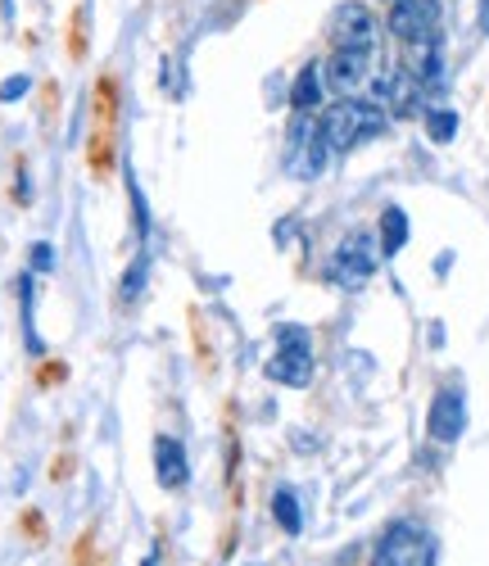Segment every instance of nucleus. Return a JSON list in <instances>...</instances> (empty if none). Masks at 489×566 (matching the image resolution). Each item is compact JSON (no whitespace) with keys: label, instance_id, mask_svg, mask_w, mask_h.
Here are the masks:
<instances>
[{"label":"nucleus","instance_id":"nucleus-15","mask_svg":"<svg viewBox=\"0 0 489 566\" xmlns=\"http://www.w3.org/2000/svg\"><path fill=\"white\" fill-rule=\"evenodd\" d=\"M453 127H458L453 114H426V132H430L435 145H449L453 141Z\"/></svg>","mask_w":489,"mask_h":566},{"label":"nucleus","instance_id":"nucleus-17","mask_svg":"<svg viewBox=\"0 0 489 566\" xmlns=\"http://www.w3.org/2000/svg\"><path fill=\"white\" fill-rule=\"evenodd\" d=\"M18 526H23V535H33L37 544L46 539V522H41V512H37V507H28V512H23V517H18Z\"/></svg>","mask_w":489,"mask_h":566},{"label":"nucleus","instance_id":"nucleus-7","mask_svg":"<svg viewBox=\"0 0 489 566\" xmlns=\"http://www.w3.org/2000/svg\"><path fill=\"white\" fill-rule=\"evenodd\" d=\"M462 430H467V395L462 385H440L426 413V435L435 445H453Z\"/></svg>","mask_w":489,"mask_h":566},{"label":"nucleus","instance_id":"nucleus-18","mask_svg":"<svg viewBox=\"0 0 489 566\" xmlns=\"http://www.w3.org/2000/svg\"><path fill=\"white\" fill-rule=\"evenodd\" d=\"M55 105H60V82H46V87H41V118H46V123L55 118Z\"/></svg>","mask_w":489,"mask_h":566},{"label":"nucleus","instance_id":"nucleus-21","mask_svg":"<svg viewBox=\"0 0 489 566\" xmlns=\"http://www.w3.org/2000/svg\"><path fill=\"white\" fill-rule=\"evenodd\" d=\"M33 254H37V268H50V245H37Z\"/></svg>","mask_w":489,"mask_h":566},{"label":"nucleus","instance_id":"nucleus-2","mask_svg":"<svg viewBox=\"0 0 489 566\" xmlns=\"http://www.w3.org/2000/svg\"><path fill=\"white\" fill-rule=\"evenodd\" d=\"M318 127H322L326 145L345 154V150H358L363 141L381 137L385 132V114L376 105H368V100H340V105H331L318 118Z\"/></svg>","mask_w":489,"mask_h":566},{"label":"nucleus","instance_id":"nucleus-13","mask_svg":"<svg viewBox=\"0 0 489 566\" xmlns=\"http://www.w3.org/2000/svg\"><path fill=\"white\" fill-rule=\"evenodd\" d=\"M403 241H408V218H403V209H385V214H381V254L390 259V254L403 249Z\"/></svg>","mask_w":489,"mask_h":566},{"label":"nucleus","instance_id":"nucleus-11","mask_svg":"<svg viewBox=\"0 0 489 566\" xmlns=\"http://www.w3.org/2000/svg\"><path fill=\"white\" fill-rule=\"evenodd\" d=\"M322 64H308L299 77H295V87H291V110L295 114H313L322 105Z\"/></svg>","mask_w":489,"mask_h":566},{"label":"nucleus","instance_id":"nucleus-5","mask_svg":"<svg viewBox=\"0 0 489 566\" xmlns=\"http://www.w3.org/2000/svg\"><path fill=\"white\" fill-rule=\"evenodd\" d=\"M385 28L399 46L440 37V0H395L390 14H385Z\"/></svg>","mask_w":489,"mask_h":566},{"label":"nucleus","instance_id":"nucleus-6","mask_svg":"<svg viewBox=\"0 0 489 566\" xmlns=\"http://www.w3.org/2000/svg\"><path fill=\"white\" fill-rule=\"evenodd\" d=\"M331 50H376V14L368 0H345V5L331 14Z\"/></svg>","mask_w":489,"mask_h":566},{"label":"nucleus","instance_id":"nucleus-14","mask_svg":"<svg viewBox=\"0 0 489 566\" xmlns=\"http://www.w3.org/2000/svg\"><path fill=\"white\" fill-rule=\"evenodd\" d=\"M272 517H276V526L286 530V535H299V530H304V512H299L295 490H276V494H272Z\"/></svg>","mask_w":489,"mask_h":566},{"label":"nucleus","instance_id":"nucleus-23","mask_svg":"<svg viewBox=\"0 0 489 566\" xmlns=\"http://www.w3.org/2000/svg\"><path fill=\"white\" fill-rule=\"evenodd\" d=\"M385 5H395V0H385Z\"/></svg>","mask_w":489,"mask_h":566},{"label":"nucleus","instance_id":"nucleus-9","mask_svg":"<svg viewBox=\"0 0 489 566\" xmlns=\"http://www.w3.org/2000/svg\"><path fill=\"white\" fill-rule=\"evenodd\" d=\"M372 73V50H331V60L322 64V82L340 95H353Z\"/></svg>","mask_w":489,"mask_h":566},{"label":"nucleus","instance_id":"nucleus-22","mask_svg":"<svg viewBox=\"0 0 489 566\" xmlns=\"http://www.w3.org/2000/svg\"><path fill=\"white\" fill-rule=\"evenodd\" d=\"M68 467H73V462H68V458H60V462H55V472H50V476L64 480V476H68Z\"/></svg>","mask_w":489,"mask_h":566},{"label":"nucleus","instance_id":"nucleus-19","mask_svg":"<svg viewBox=\"0 0 489 566\" xmlns=\"http://www.w3.org/2000/svg\"><path fill=\"white\" fill-rule=\"evenodd\" d=\"M73 566H95V562H91V535H82V539H77V553H73Z\"/></svg>","mask_w":489,"mask_h":566},{"label":"nucleus","instance_id":"nucleus-3","mask_svg":"<svg viewBox=\"0 0 489 566\" xmlns=\"http://www.w3.org/2000/svg\"><path fill=\"white\" fill-rule=\"evenodd\" d=\"M372 566H435V535L417 522H395L376 539Z\"/></svg>","mask_w":489,"mask_h":566},{"label":"nucleus","instance_id":"nucleus-4","mask_svg":"<svg viewBox=\"0 0 489 566\" xmlns=\"http://www.w3.org/2000/svg\"><path fill=\"white\" fill-rule=\"evenodd\" d=\"M381 259H385V254H381L372 231H349V236L340 241V249H336L331 276H336L345 291H358V286H368V281H372V272H376Z\"/></svg>","mask_w":489,"mask_h":566},{"label":"nucleus","instance_id":"nucleus-12","mask_svg":"<svg viewBox=\"0 0 489 566\" xmlns=\"http://www.w3.org/2000/svg\"><path fill=\"white\" fill-rule=\"evenodd\" d=\"M64 46H68V60H73V64H82V60H87V46H91V14H87V5H73Z\"/></svg>","mask_w":489,"mask_h":566},{"label":"nucleus","instance_id":"nucleus-16","mask_svg":"<svg viewBox=\"0 0 489 566\" xmlns=\"http://www.w3.org/2000/svg\"><path fill=\"white\" fill-rule=\"evenodd\" d=\"M68 376V368L60 363V358H46V363L37 368V385H41V390H50V385H60Z\"/></svg>","mask_w":489,"mask_h":566},{"label":"nucleus","instance_id":"nucleus-8","mask_svg":"<svg viewBox=\"0 0 489 566\" xmlns=\"http://www.w3.org/2000/svg\"><path fill=\"white\" fill-rule=\"evenodd\" d=\"M268 376L281 385H308V376H313V353H308L304 331H281V345L268 363Z\"/></svg>","mask_w":489,"mask_h":566},{"label":"nucleus","instance_id":"nucleus-20","mask_svg":"<svg viewBox=\"0 0 489 566\" xmlns=\"http://www.w3.org/2000/svg\"><path fill=\"white\" fill-rule=\"evenodd\" d=\"M23 87H28V82H23V77H14V82H5V91H0V95L14 100V95H23Z\"/></svg>","mask_w":489,"mask_h":566},{"label":"nucleus","instance_id":"nucleus-10","mask_svg":"<svg viewBox=\"0 0 489 566\" xmlns=\"http://www.w3.org/2000/svg\"><path fill=\"white\" fill-rule=\"evenodd\" d=\"M154 467H159V485H164V490H186L191 462H186V449L177 445V440H168V435L154 440Z\"/></svg>","mask_w":489,"mask_h":566},{"label":"nucleus","instance_id":"nucleus-1","mask_svg":"<svg viewBox=\"0 0 489 566\" xmlns=\"http://www.w3.org/2000/svg\"><path fill=\"white\" fill-rule=\"evenodd\" d=\"M118 114H123L118 77L100 73L91 82V137H87V168L95 182H110L118 168Z\"/></svg>","mask_w":489,"mask_h":566}]
</instances>
